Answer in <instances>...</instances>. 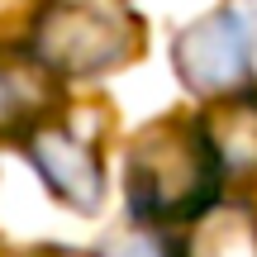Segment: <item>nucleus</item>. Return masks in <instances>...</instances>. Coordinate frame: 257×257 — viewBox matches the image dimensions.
I'll return each mask as SVG.
<instances>
[{
    "instance_id": "obj_7",
    "label": "nucleus",
    "mask_w": 257,
    "mask_h": 257,
    "mask_svg": "<svg viewBox=\"0 0 257 257\" xmlns=\"http://www.w3.org/2000/svg\"><path fill=\"white\" fill-rule=\"evenodd\" d=\"M48 67L38 57H0V134H19L48 100Z\"/></svg>"
},
{
    "instance_id": "obj_5",
    "label": "nucleus",
    "mask_w": 257,
    "mask_h": 257,
    "mask_svg": "<svg viewBox=\"0 0 257 257\" xmlns=\"http://www.w3.org/2000/svg\"><path fill=\"white\" fill-rule=\"evenodd\" d=\"M195 119L205 128V143H210L224 181L229 176H257V91L252 86L219 95V100H205V110Z\"/></svg>"
},
{
    "instance_id": "obj_6",
    "label": "nucleus",
    "mask_w": 257,
    "mask_h": 257,
    "mask_svg": "<svg viewBox=\"0 0 257 257\" xmlns=\"http://www.w3.org/2000/svg\"><path fill=\"white\" fill-rule=\"evenodd\" d=\"M176 257H257V210L214 200L191 219V233Z\"/></svg>"
},
{
    "instance_id": "obj_4",
    "label": "nucleus",
    "mask_w": 257,
    "mask_h": 257,
    "mask_svg": "<svg viewBox=\"0 0 257 257\" xmlns=\"http://www.w3.org/2000/svg\"><path fill=\"white\" fill-rule=\"evenodd\" d=\"M29 162L43 176V186L57 195L62 205L81 214H95L105 200V172H100V153L86 138L67 134V128H29Z\"/></svg>"
},
{
    "instance_id": "obj_9",
    "label": "nucleus",
    "mask_w": 257,
    "mask_h": 257,
    "mask_svg": "<svg viewBox=\"0 0 257 257\" xmlns=\"http://www.w3.org/2000/svg\"><path fill=\"white\" fill-rule=\"evenodd\" d=\"M243 10H248V15H257V0H243Z\"/></svg>"
},
{
    "instance_id": "obj_3",
    "label": "nucleus",
    "mask_w": 257,
    "mask_h": 257,
    "mask_svg": "<svg viewBox=\"0 0 257 257\" xmlns=\"http://www.w3.org/2000/svg\"><path fill=\"white\" fill-rule=\"evenodd\" d=\"M252 62H257V15H248L243 5H219L191 19L172 38L176 81L200 100H219V95L252 86Z\"/></svg>"
},
{
    "instance_id": "obj_2",
    "label": "nucleus",
    "mask_w": 257,
    "mask_h": 257,
    "mask_svg": "<svg viewBox=\"0 0 257 257\" xmlns=\"http://www.w3.org/2000/svg\"><path fill=\"white\" fill-rule=\"evenodd\" d=\"M143 43L128 0H53L34 29V57L57 76H105Z\"/></svg>"
},
{
    "instance_id": "obj_8",
    "label": "nucleus",
    "mask_w": 257,
    "mask_h": 257,
    "mask_svg": "<svg viewBox=\"0 0 257 257\" xmlns=\"http://www.w3.org/2000/svg\"><path fill=\"white\" fill-rule=\"evenodd\" d=\"M95 257H176L172 243L157 233V224H134V229H119L95 248Z\"/></svg>"
},
{
    "instance_id": "obj_1",
    "label": "nucleus",
    "mask_w": 257,
    "mask_h": 257,
    "mask_svg": "<svg viewBox=\"0 0 257 257\" xmlns=\"http://www.w3.org/2000/svg\"><path fill=\"white\" fill-rule=\"evenodd\" d=\"M224 172L205 143L200 119H157L124 157V195L138 224H191L210 210Z\"/></svg>"
}]
</instances>
